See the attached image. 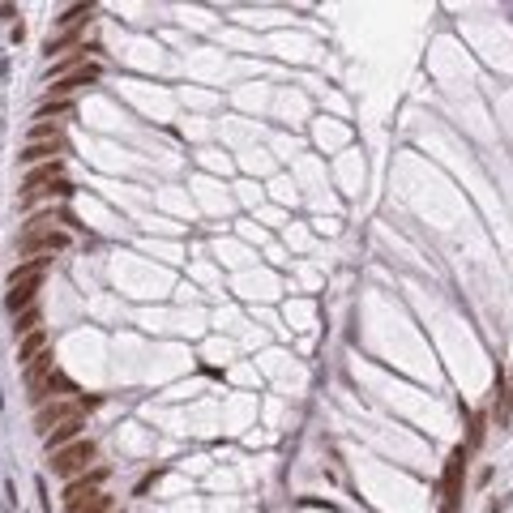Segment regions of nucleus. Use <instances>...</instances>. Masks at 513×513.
Returning a JSON list of instances; mask_svg holds the SVG:
<instances>
[{"mask_svg":"<svg viewBox=\"0 0 513 513\" xmlns=\"http://www.w3.org/2000/svg\"><path fill=\"white\" fill-rule=\"evenodd\" d=\"M30 141H60V129L52 125V120H39V125L30 129Z\"/></svg>","mask_w":513,"mask_h":513,"instance_id":"16","label":"nucleus"},{"mask_svg":"<svg viewBox=\"0 0 513 513\" xmlns=\"http://www.w3.org/2000/svg\"><path fill=\"white\" fill-rule=\"evenodd\" d=\"M60 159V141H30L26 150L17 154L21 167H43V163H56Z\"/></svg>","mask_w":513,"mask_h":513,"instance_id":"8","label":"nucleus"},{"mask_svg":"<svg viewBox=\"0 0 513 513\" xmlns=\"http://www.w3.org/2000/svg\"><path fill=\"white\" fill-rule=\"evenodd\" d=\"M99 402V398H86V394H73V398H56V402H47V406H39V415H35V428L47 436L52 428H60V424H73V420H82V415Z\"/></svg>","mask_w":513,"mask_h":513,"instance_id":"2","label":"nucleus"},{"mask_svg":"<svg viewBox=\"0 0 513 513\" xmlns=\"http://www.w3.org/2000/svg\"><path fill=\"white\" fill-rule=\"evenodd\" d=\"M82 428H86V420H73V424H60V428H52V432L43 436L47 453H56V449H64V445H73V441H82Z\"/></svg>","mask_w":513,"mask_h":513,"instance_id":"9","label":"nucleus"},{"mask_svg":"<svg viewBox=\"0 0 513 513\" xmlns=\"http://www.w3.org/2000/svg\"><path fill=\"white\" fill-rule=\"evenodd\" d=\"M69 244H73L69 231H60V227H43V231H21L17 249L26 253V257H39V253H64Z\"/></svg>","mask_w":513,"mask_h":513,"instance_id":"3","label":"nucleus"},{"mask_svg":"<svg viewBox=\"0 0 513 513\" xmlns=\"http://www.w3.org/2000/svg\"><path fill=\"white\" fill-rule=\"evenodd\" d=\"M35 330H39V308H26V312L13 316V334H17V338H26V334H35Z\"/></svg>","mask_w":513,"mask_h":513,"instance_id":"15","label":"nucleus"},{"mask_svg":"<svg viewBox=\"0 0 513 513\" xmlns=\"http://www.w3.org/2000/svg\"><path fill=\"white\" fill-rule=\"evenodd\" d=\"M39 287H43V278H26V282H9V296H5V308L17 316V312H26V308H35V300H39Z\"/></svg>","mask_w":513,"mask_h":513,"instance_id":"7","label":"nucleus"},{"mask_svg":"<svg viewBox=\"0 0 513 513\" xmlns=\"http://www.w3.org/2000/svg\"><path fill=\"white\" fill-rule=\"evenodd\" d=\"M52 372H56V359H52V351H47L43 359H35L30 368H26V385H39L43 377H52Z\"/></svg>","mask_w":513,"mask_h":513,"instance_id":"14","label":"nucleus"},{"mask_svg":"<svg viewBox=\"0 0 513 513\" xmlns=\"http://www.w3.org/2000/svg\"><path fill=\"white\" fill-rule=\"evenodd\" d=\"M103 479H107L103 467H94V471H86V475H78V479H69V487H64V505L82 501V496H94V492H103Z\"/></svg>","mask_w":513,"mask_h":513,"instance_id":"6","label":"nucleus"},{"mask_svg":"<svg viewBox=\"0 0 513 513\" xmlns=\"http://www.w3.org/2000/svg\"><path fill=\"white\" fill-rule=\"evenodd\" d=\"M94 458H99V449H94V441H73V445H64V449H56V453H47V467H52V475H60V479H78V475H86L90 467H94Z\"/></svg>","mask_w":513,"mask_h":513,"instance_id":"1","label":"nucleus"},{"mask_svg":"<svg viewBox=\"0 0 513 513\" xmlns=\"http://www.w3.org/2000/svg\"><path fill=\"white\" fill-rule=\"evenodd\" d=\"M47 261H52V257H30V261L13 265V270H9V282H26V278H39V274L47 270Z\"/></svg>","mask_w":513,"mask_h":513,"instance_id":"12","label":"nucleus"},{"mask_svg":"<svg viewBox=\"0 0 513 513\" xmlns=\"http://www.w3.org/2000/svg\"><path fill=\"white\" fill-rule=\"evenodd\" d=\"M43 355H47V334H43V330H35V334L21 338V347H17V363H21V368H30V363L43 359Z\"/></svg>","mask_w":513,"mask_h":513,"instance_id":"10","label":"nucleus"},{"mask_svg":"<svg viewBox=\"0 0 513 513\" xmlns=\"http://www.w3.org/2000/svg\"><path fill=\"white\" fill-rule=\"evenodd\" d=\"M82 35H86V26H78V30H64L60 39H47V56H60L64 47H82Z\"/></svg>","mask_w":513,"mask_h":513,"instance_id":"13","label":"nucleus"},{"mask_svg":"<svg viewBox=\"0 0 513 513\" xmlns=\"http://www.w3.org/2000/svg\"><path fill=\"white\" fill-rule=\"evenodd\" d=\"M107 509H111V496L107 492H94V496H82V501L64 505V513H107Z\"/></svg>","mask_w":513,"mask_h":513,"instance_id":"11","label":"nucleus"},{"mask_svg":"<svg viewBox=\"0 0 513 513\" xmlns=\"http://www.w3.org/2000/svg\"><path fill=\"white\" fill-rule=\"evenodd\" d=\"M99 78H103V69H99V64H86V69H78V73H69V78H60V82H47V94L64 99V94L82 90V86H90V82H99Z\"/></svg>","mask_w":513,"mask_h":513,"instance_id":"5","label":"nucleus"},{"mask_svg":"<svg viewBox=\"0 0 513 513\" xmlns=\"http://www.w3.org/2000/svg\"><path fill=\"white\" fill-rule=\"evenodd\" d=\"M69 111H73V107H69L64 99H47V103L39 107V116H35V120H52V116H69Z\"/></svg>","mask_w":513,"mask_h":513,"instance_id":"17","label":"nucleus"},{"mask_svg":"<svg viewBox=\"0 0 513 513\" xmlns=\"http://www.w3.org/2000/svg\"><path fill=\"white\" fill-rule=\"evenodd\" d=\"M64 180V163L56 159V163H43V167H30L26 171V184H21V201H30V197H39V192H47L52 184H60Z\"/></svg>","mask_w":513,"mask_h":513,"instance_id":"4","label":"nucleus"}]
</instances>
